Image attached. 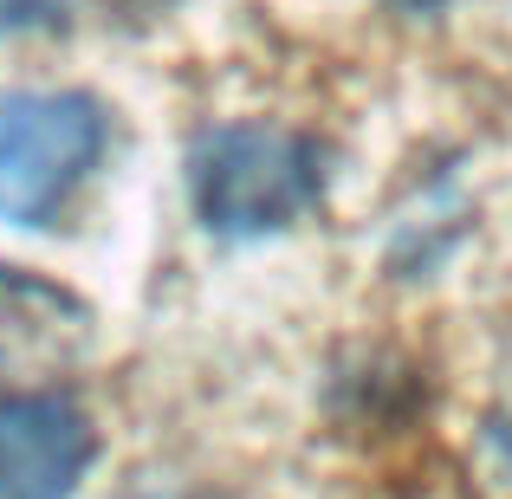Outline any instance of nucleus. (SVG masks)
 <instances>
[{
    "label": "nucleus",
    "instance_id": "obj_1",
    "mask_svg": "<svg viewBox=\"0 0 512 499\" xmlns=\"http://www.w3.org/2000/svg\"><path fill=\"white\" fill-rule=\"evenodd\" d=\"M188 188L195 214L214 234H266V227L299 221L318 201V156L305 137L266 124H221L201 130L188 150Z\"/></svg>",
    "mask_w": 512,
    "mask_h": 499
},
{
    "label": "nucleus",
    "instance_id": "obj_2",
    "mask_svg": "<svg viewBox=\"0 0 512 499\" xmlns=\"http://www.w3.org/2000/svg\"><path fill=\"white\" fill-rule=\"evenodd\" d=\"M104 150V111L85 91H0V221L39 227Z\"/></svg>",
    "mask_w": 512,
    "mask_h": 499
},
{
    "label": "nucleus",
    "instance_id": "obj_3",
    "mask_svg": "<svg viewBox=\"0 0 512 499\" xmlns=\"http://www.w3.org/2000/svg\"><path fill=\"white\" fill-rule=\"evenodd\" d=\"M98 435L91 415L59 389H7L0 396V499H72Z\"/></svg>",
    "mask_w": 512,
    "mask_h": 499
},
{
    "label": "nucleus",
    "instance_id": "obj_4",
    "mask_svg": "<svg viewBox=\"0 0 512 499\" xmlns=\"http://www.w3.org/2000/svg\"><path fill=\"white\" fill-rule=\"evenodd\" d=\"M91 318L65 292L0 266V396L33 370H59L85 350Z\"/></svg>",
    "mask_w": 512,
    "mask_h": 499
},
{
    "label": "nucleus",
    "instance_id": "obj_5",
    "mask_svg": "<svg viewBox=\"0 0 512 499\" xmlns=\"http://www.w3.org/2000/svg\"><path fill=\"white\" fill-rule=\"evenodd\" d=\"M467 493L474 499H512V409L487 415L474 441V461H467Z\"/></svg>",
    "mask_w": 512,
    "mask_h": 499
},
{
    "label": "nucleus",
    "instance_id": "obj_6",
    "mask_svg": "<svg viewBox=\"0 0 512 499\" xmlns=\"http://www.w3.org/2000/svg\"><path fill=\"white\" fill-rule=\"evenodd\" d=\"M72 0H0V33H52L65 26Z\"/></svg>",
    "mask_w": 512,
    "mask_h": 499
}]
</instances>
